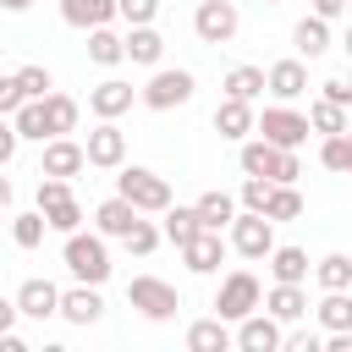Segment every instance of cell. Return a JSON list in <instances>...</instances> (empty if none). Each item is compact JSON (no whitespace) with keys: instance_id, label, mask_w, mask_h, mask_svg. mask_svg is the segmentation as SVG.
Here are the masks:
<instances>
[{"instance_id":"cell-1","label":"cell","mask_w":352,"mask_h":352,"mask_svg":"<svg viewBox=\"0 0 352 352\" xmlns=\"http://www.w3.org/2000/svg\"><path fill=\"white\" fill-rule=\"evenodd\" d=\"M60 258H66V270H72V280H82V286H104L110 280V248H104V236L99 231H66V248H60Z\"/></svg>"},{"instance_id":"cell-2","label":"cell","mask_w":352,"mask_h":352,"mask_svg":"<svg viewBox=\"0 0 352 352\" xmlns=\"http://www.w3.org/2000/svg\"><path fill=\"white\" fill-rule=\"evenodd\" d=\"M116 192H121L138 214H165V209H170V182H165L160 170H148V165H121Z\"/></svg>"},{"instance_id":"cell-3","label":"cell","mask_w":352,"mask_h":352,"mask_svg":"<svg viewBox=\"0 0 352 352\" xmlns=\"http://www.w3.org/2000/svg\"><path fill=\"white\" fill-rule=\"evenodd\" d=\"M126 302H132L143 319H154V324H165V319L182 314V292H176L170 280H160V275H132V280H126Z\"/></svg>"},{"instance_id":"cell-4","label":"cell","mask_w":352,"mask_h":352,"mask_svg":"<svg viewBox=\"0 0 352 352\" xmlns=\"http://www.w3.org/2000/svg\"><path fill=\"white\" fill-rule=\"evenodd\" d=\"M226 248L242 253V258H253V264H264V253L275 248V220L253 214V209H236V220L226 226Z\"/></svg>"},{"instance_id":"cell-5","label":"cell","mask_w":352,"mask_h":352,"mask_svg":"<svg viewBox=\"0 0 352 352\" xmlns=\"http://www.w3.org/2000/svg\"><path fill=\"white\" fill-rule=\"evenodd\" d=\"M258 302H264V286H258L253 270H231V275L220 280V292H214V314H220L226 324H236V319L253 314Z\"/></svg>"},{"instance_id":"cell-6","label":"cell","mask_w":352,"mask_h":352,"mask_svg":"<svg viewBox=\"0 0 352 352\" xmlns=\"http://www.w3.org/2000/svg\"><path fill=\"white\" fill-rule=\"evenodd\" d=\"M192 72H182V66H154V77L138 88V99L148 104V110H176V104H187L192 99Z\"/></svg>"},{"instance_id":"cell-7","label":"cell","mask_w":352,"mask_h":352,"mask_svg":"<svg viewBox=\"0 0 352 352\" xmlns=\"http://www.w3.org/2000/svg\"><path fill=\"white\" fill-rule=\"evenodd\" d=\"M253 132H258L264 143H275V148H302L314 126H308L302 110H292V104H270V110L253 121Z\"/></svg>"},{"instance_id":"cell-8","label":"cell","mask_w":352,"mask_h":352,"mask_svg":"<svg viewBox=\"0 0 352 352\" xmlns=\"http://www.w3.org/2000/svg\"><path fill=\"white\" fill-rule=\"evenodd\" d=\"M236 6L231 0H198V11H192V33L204 38V44H231L236 38Z\"/></svg>"},{"instance_id":"cell-9","label":"cell","mask_w":352,"mask_h":352,"mask_svg":"<svg viewBox=\"0 0 352 352\" xmlns=\"http://www.w3.org/2000/svg\"><path fill=\"white\" fill-rule=\"evenodd\" d=\"M82 154H88L94 170H121V165H126V132H121L116 121H99V126L88 132Z\"/></svg>"},{"instance_id":"cell-10","label":"cell","mask_w":352,"mask_h":352,"mask_svg":"<svg viewBox=\"0 0 352 352\" xmlns=\"http://www.w3.org/2000/svg\"><path fill=\"white\" fill-rule=\"evenodd\" d=\"M280 336H286V330H280V319H275V314H264V308H253V314H242V319H236V336H231V341H236L242 352H280Z\"/></svg>"},{"instance_id":"cell-11","label":"cell","mask_w":352,"mask_h":352,"mask_svg":"<svg viewBox=\"0 0 352 352\" xmlns=\"http://www.w3.org/2000/svg\"><path fill=\"white\" fill-rule=\"evenodd\" d=\"M16 314H22V319H38V324L55 319V314H60V286L44 280V275H28V280L16 286Z\"/></svg>"},{"instance_id":"cell-12","label":"cell","mask_w":352,"mask_h":352,"mask_svg":"<svg viewBox=\"0 0 352 352\" xmlns=\"http://www.w3.org/2000/svg\"><path fill=\"white\" fill-rule=\"evenodd\" d=\"M176 253H182V264H187L192 275H214V270H220V258H226V236L204 226V231H192Z\"/></svg>"},{"instance_id":"cell-13","label":"cell","mask_w":352,"mask_h":352,"mask_svg":"<svg viewBox=\"0 0 352 352\" xmlns=\"http://www.w3.org/2000/svg\"><path fill=\"white\" fill-rule=\"evenodd\" d=\"M88 170V154H82V143H72L66 132L60 138H44V165H38V176H82Z\"/></svg>"},{"instance_id":"cell-14","label":"cell","mask_w":352,"mask_h":352,"mask_svg":"<svg viewBox=\"0 0 352 352\" xmlns=\"http://www.w3.org/2000/svg\"><path fill=\"white\" fill-rule=\"evenodd\" d=\"M264 88H270L280 104L302 99V94H308V66H302V55H292V60H275V66L264 72Z\"/></svg>"},{"instance_id":"cell-15","label":"cell","mask_w":352,"mask_h":352,"mask_svg":"<svg viewBox=\"0 0 352 352\" xmlns=\"http://www.w3.org/2000/svg\"><path fill=\"white\" fill-rule=\"evenodd\" d=\"M132 99H138V88H132V82H121V77H104L99 88H88V110H94L99 121L126 116V110H132Z\"/></svg>"},{"instance_id":"cell-16","label":"cell","mask_w":352,"mask_h":352,"mask_svg":"<svg viewBox=\"0 0 352 352\" xmlns=\"http://www.w3.org/2000/svg\"><path fill=\"white\" fill-rule=\"evenodd\" d=\"M264 314H275L280 324H297V319H308V292L297 286V280H275L270 292H264V302H258Z\"/></svg>"},{"instance_id":"cell-17","label":"cell","mask_w":352,"mask_h":352,"mask_svg":"<svg viewBox=\"0 0 352 352\" xmlns=\"http://www.w3.org/2000/svg\"><path fill=\"white\" fill-rule=\"evenodd\" d=\"M60 319L66 324H99L104 319V297H99V286H72V292H60Z\"/></svg>"},{"instance_id":"cell-18","label":"cell","mask_w":352,"mask_h":352,"mask_svg":"<svg viewBox=\"0 0 352 352\" xmlns=\"http://www.w3.org/2000/svg\"><path fill=\"white\" fill-rule=\"evenodd\" d=\"M121 44H126V60H132V66H160V60H165V38L154 33V22L126 28V33H121Z\"/></svg>"},{"instance_id":"cell-19","label":"cell","mask_w":352,"mask_h":352,"mask_svg":"<svg viewBox=\"0 0 352 352\" xmlns=\"http://www.w3.org/2000/svg\"><path fill=\"white\" fill-rule=\"evenodd\" d=\"M253 121H258V116H253L248 99H220V104H214V132L231 138V143H242V138L253 132Z\"/></svg>"},{"instance_id":"cell-20","label":"cell","mask_w":352,"mask_h":352,"mask_svg":"<svg viewBox=\"0 0 352 352\" xmlns=\"http://www.w3.org/2000/svg\"><path fill=\"white\" fill-rule=\"evenodd\" d=\"M132 220H138V209H132V204H126V198H121V192H116V198H104V204H99V209H94V231H99V236H104V242H110V236H116V242H121V236H126V231H132Z\"/></svg>"},{"instance_id":"cell-21","label":"cell","mask_w":352,"mask_h":352,"mask_svg":"<svg viewBox=\"0 0 352 352\" xmlns=\"http://www.w3.org/2000/svg\"><path fill=\"white\" fill-rule=\"evenodd\" d=\"M231 346V330H226V319L220 314H209V319H192L187 324V352H226Z\"/></svg>"},{"instance_id":"cell-22","label":"cell","mask_w":352,"mask_h":352,"mask_svg":"<svg viewBox=\"0 0 352 352\" xmlns=\"http://www.w3.org/2000/svg\"><path fill=\"white\" fill-rule=\"evenodd\" d=\"M292 44H297L302 60H319V55L330 50V22H324V16H302V22L292 28Z\"/></svg>"},{"instance_id":"cell-23","label":"cell","mask_w":352,"mask_h":352,"mask_svg":"<svg viewBox=\"0 0 352 352\" xmlns=\"http://www.w3.org/2000/svg\"><path fill=\"white\" fill-rule=\"evenodd\" d=\"M60 16L88 33V28H104L116 16V0H60Z\"/></svg>"},{"instance_id":"cell-24","label":"cell","mask_w":352,"mask_h":352,"mask_svg":"<svg viewBox=\"0 0 352 352\" xmlns=\"http://www.w3.org/2000/svg\"><path fill=\"white\" fill-rule=\"evenodd\" d=\"M264 264H270V275H275V280H297V286H302V280H308V270H314L302 248H270V253H264Z\"/></svg>"},{"instance_id":"cell-25","label":"cell","mask_w":352,"mask_h":352,"mask_svg":"<svg viewBox=\"0 0 352 352\" xmlns=\"http://www.w3.org/2000/svg\"><path fill=\"white\" fill-rule=\"evenodd\" d=\"M88 60L94 66H121L126 60V44H121V33H110V22L88 28Z\"/></svg>"},{"instance_id":"cell-26","label":"cell","mask_w":352,"mask_h":352,"mask_svg":"<svg viewBox=\"0 0 352 352\" xmlns=\"http://www.w3.org/2000/svg\"><path fill=\"white\" fill-rule=\"evenodd\" d=\"M44 116H50V138H60V132H77V116H82V104L72 99V94H44Z\"/></svg>"},{"instance_id":"cell-27","label":"cell","mask_w":352,"mask_h":352,"mask_svg":"<svg viewBox=\"0 0 352 352\" xmlns=\"http://www.w3.org/2000/svg\"><path fill=\"white\" fill-rule=\"evenodd\" d=\"M11 126H16V138H28V143H44V138H50L44 99H22V104H16V116H11Z\"/></svg>"},{"instance_id":"cell-28","label":"cell","mask_w":352,"mask_h":352,"mask_svg":"<svg viewBox=\"0 0 352 352\" xmlns=\"http://www.w3.org/2000/svg\"><path fill=\"white\" fill-rule=\"evenodd\" d=\"M264 214H270L275 226H280V220H297V214H302V192H297V182H270Z\"/></svg>"},{"instance_id":"cell-29","label":"cell","mask_w":352,"mask_h":352,"mask_svg":"<svg viewBox=\"0 0 352 352\" xmlns=\"http://www.w3.org/2000/svg\"><path fill=\"white\" fill-rule=\"evenodd\" d=\"M192 209H198V220H204L209 231H226V226L236 220V198H231V192H220V187H214V192H204Z\"/></svg>"},{"instance_id":"cell-30","label":"cell","mask_w":352,"mask_h":352,"mask_svg":"<svg viewBox=\"0 0 352 352\" xmlns=\"http://www.w3.org/2000/svg\"><path fill=\"white\" fill-rule=\"evenodd\" d=\"M314 280H319V292H352V258L346 253H324L314 264Z\"/></svg>"},{"instance_id":"cell-31","label":"cell","mask_w":352,"mask_h":352,"mask_svg":"<svg viewBox=\"0 0 352 352\" xmlns=\"http://www.w3.org/2000/svg\"><path fill=\"white\" fill-rule=\"evenodd\" d=\"M314 314H319L324 330H352V292H324L314 302Z\"/></svg>"},{"instance_id":"cell-32","label":"cell","mask_w":352,"mask_h":352,"mask_svg":"<svg viewBox=\"0 0 352 352\" xmlns=\"http://www.w3.org/2000/svg\"><path fill=\"white\" fill-rule=\"evenodd\" d=\"M264 94V66H231L226 72V99H258Z\"/></svg>"},{"instance_id":"cell-33","label":"cell","mask_w":352,"mask_h":352,"mask_svg":"<svg viewBox=\"0 0 352 352\" xmlns=\"http://www.w3.org/2000/svg\"><path fill=\"white\" fill-rule=\"evenodd\" d=\"M236 165H242V176H270V165H275V143H264V138H242Z\"/></svg>"},{"instance_id":"cell-34","label":"cell","mask_w":352,"mask_h":352,"mask_svg":"<svg viewBox=\"0 0 352 352\" xmlns=\"http://www.w3.org/2000/svg\"><path fill=\"white\" fill-rule=\"evenodd\" d=\"M192 231H204V220H198V209H192V204H187V209H182V204H176V209H165V226H160V236H165V242H176V248H182Z\"/></svg>"},{"instance_id":"cell-35","label":"cell","mask_w":352,"mask_h":352,"mask_svg":"<svg viewBox=\"0 0 352 352\" xmlns=\"http://www.w3.org/2000/svg\"><path fill=\"white\" fill-rule=\"evenodd\" d=\"M44 231H50V220H44V209H28V214H11V242L16 248H38L44 242Z\"/></svg>"},{"instance_id":"cell-36","label":"cell","mask_w":352,"mask_h":352,"mask_svg":"<svg viewBox=\"0 0 352 352\" xmlns=\"http://www.w3.org/2000/svg\"><path fill=\"white\" fill-rule=\"evenodd\" d=\"M121 248H126V253H138V258H148V253H154V248H160V226H154V220H143V214H138V220H132V231H126V236H121Z\"/></svg>"},{"instance_id":"cell-37","label":"cell","mask_w":352,"mask_h":352,"mask_svg":"<svg viewBox=\"0 0 352 352\" xmlns=\"http://www.w3.org/2000/svg\"><path fill=\"white\" fill-rule=\"evenodd\" d=\"M44 220H50V231H60V236H66V231H77V226H82V204H77V198H55V204L44 209Z\"/></svg>"},{"instance_id":"cell-38","label":"cell","mask_w":352,"mask_h":352,"mask_svg":"<svg viewBox=\"0 0 352 352\" xmlns=\"http://www.w3.org/2000/svg\"><path fill=\"white\" fill-rule=\"evenodd\" d=\"M308 126H314V132H324V138H330V132H346V110H341V104H330V99H319V104L308 110Z\"/></svg>"},{"instance_id":"cell-39","label":"cell","mask_w":352,"mask_h":352,"mask_svg":"<svg viewBox=\"0 0 352 352\" xmlns=\"http://www.w3.org/2000/svg\"><path fill=\"white\" fill-rule=\"evenodd\" d=\"M264 198H270V176H248V182H242V192H236V209L264 214Z\"/></svg>"},{"instance_id":"cell-40","label":"cell","mask_w":352,"mask_h":352,"mask_svg":"<svg viewBox=\"0 0 352 352\" xmlns=\"http://www.w3.org/2000/svg\"><path fill=\"white\" fill-rule=\"evenodd\" d=\"M116 16H121L126 28H138V22H154V16H160V0H116Z\"/></svg>"},{"instance_id":"cell-41","label":"cell","mask_w":352,"mask_h":352,"mask_svg":"<svg viewBox=\"0 0 352 352\" xmlns=\"http://www.w3.org/2000/svg\"><path fill=\"white\" fill-rule=\"evenodd\" d=\"M16 82H22V99H44V94L55 88L44 66H22V72H16Z\"/></svg>"},{"instance_id":"cell-42","label":"cell","mask_w":352,"mask_h":352,"mask_svg":"<svg viewBox=\"0 0 352 352\" xmlns=\"http://www.w3.org/2000/svg\"><path fill=\"white\" fill-rule=\"evenodd\" d=\"M297 176H302V160H297V148H275L270 182H297Z\"/></svg>"},{"instance_id":"cell-43","label":"cell","mask_w":352,"mask_h":352,"mask_svg":"<svg viewBox=\"0 0 352 352\" xmlns=\"http://www.w3.org/2000/svg\"><path fill=\"white\" fill-rule=\"evenodd\" d=\"M324 94L319 99H330V104H341V110H352V77H330V82H319Z\"/></svg>"},{"instance_id":"cell-44","label":"cell","mask_w":352,"mask_h":352,"mask_svg":"<svg viewBox=\"0 0 352 352\" xmlns=\"http://www.w3.org/2000/svg\"><path fill=\"white\" fill-rule=\"evenodd\" d=\"M280 346H286V352H319L324 341H319L314 330H286V336H280Z\"/></svg>"},{"instance_id":"cell-45","label":"cell","mask_w":352,"mask_h":352,"mask_svg":"<svg viewBox=\"0 0 352 352\" xmlns=\"http://www.w3.org/2000/svg\"><path fill=\"white\" fill-rule=\"evenodd\" d=\"M16 104H22V82L11 72V77H0V116H16Z\"/></svg>"},{"instance_id":"cell-46","label":"cell","mask_w":352,"mask_h":352,"mask_svg":"<svg viewBox=\"0 0 352 352\" xmlns=\"http://www.w3.org/2000/svg\"><path fill=\"white\" fill-rule=\"evenodd\" d=\"M16 143H22V138H16V126H11V116H0V165H6L11 154H16Z\"/></svg>"},{"instance_id":"cell-47","label":"cell","mask_w":352,"mask_h":352,"mask_svg":"<svg viewBox=\"0 0 352 352\" xmlns=\"http://www.w3.org/2000/svg\"><path fill=\"white\" fill-rule=\"evenodd\" d=\"M314 6V16H324V22H336L341 11H346V0H308Z\"/></svg>"},{"instance_id":"cell-48","label":"cell","mask_w":352,"mask_h":352,"mask_svg":"<svg viewBox=\"0 0 352 352\" xmlns=\"http://www.w3.org/2000/svg\"><path fill=\"white\" fill-rule=\"evenodd\" d=\"M324 352H352V330H330V341H324Z\"/></svg>"},{"instance_id":"cell-49","label":"cell","mask_w":352,"mask_h":352,"mask_svg":"<svg viewBox=\"0 0 352 352\" xmlns=\"http://www.w3.org/2000/svg\"><path fill=\"white\" fill-rule=\"evenodd\" d=\"M22 314H16V297H0V330H11Z\"/></svg>"},{"instance_id":"cell-50","label":"cell","mask_w":352,"mask_h":352,"mask_svg":"<svg viewBox=\"0 0 352 352\" xmlns=\"http://www.w3.org/2000/svg\"><path fill=\"white\" fill-rule=\"evenodd\" d=\"M0 352H28V341L16 330H0Z\"/></svg>"},{"instance_id":"cell-51","label":"cell","mask_w":352,"mask_h":352,"mask_svg":"<svg viewBox=\"0 0 352 352\" xmlns=\"http://www.w3.org/2000/svg\"><path fill=\"white\" fill-rule=\"evenodd\" d=\"M33 0H0V11H28Z\"/></svg>"},{"instance_id":"cell-52","label":"cell","mask_w":352,"mask_h":352,"mask_svg":"<svg viewBox=\"0 0 352 352\" xmlns=\"http://www.w3.org/2000/svg\"><path fill=\"white\" fill-rule=\"evenodd\" d=\"M6 204H11V182L0 176V209H6Z\"/></svg>"},{"instance_id":"cell-53","label":"cell","mask_w":352,"mask_h":352,"mask_svg":"<svg viewBox=\"0 0 352 352\" xmlns=\"http://www.w3.org/2000/svg\"><path fill=\"white\" fill-rule=\"evenodd\" d=\"M341 176H352V126H346V170Z\"/></svg>"},{"instance_id":"cell-54","label":"cell","mask_w":352,"mask_h":352,"mask_svg":"<svg viewBox=\"0 0 352 352\" xmlns=\"http://www.w3.org/2000/svg\"><path fill=\"white\" fill-rule=\"evenodd\" d=\"M341 50H346V55H352V28H346V38H341Z\"/></svg>"},{"instance_id":"cell-55","label":"cell","mask_w":352,"mask_h":352,"mask_svg":"<svg viewBox=\"0 0 352 352\" xmlns=\"http://www.w3.org/2000/svg\"><path fill=\"white\" fill-rule=\"evenodd\" d=\"M264 6H280V0H264Z\"/></svg>"},{"instance_id":"cell-56","label":"cell","mask_w":352,"mask_h":352,"mask_svg":"<svg viewBox=\"0 0 352 352\" xmlns=\"http://www.w3.org/2000/svg\"><path fill=\"white\" fill-rule=\"evenodd\" d=\"M0 226H6V220H0Z\"/></svg>"}]
</instances>
